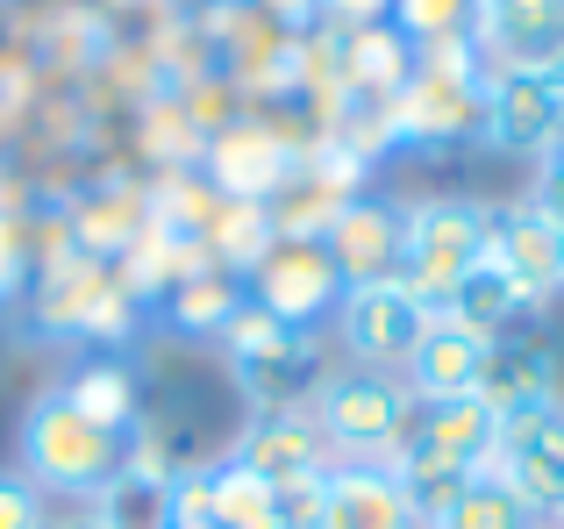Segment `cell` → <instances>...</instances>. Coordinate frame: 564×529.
<instances>
[{
	"label": "cell",
	"mask_w": 564,
	"mask_h": 529,
	"mask_svg": "<svg viewBox=\"0 0 564 529\" xmlns=\"http://www.w3.org/2000/svg\"><path fill=\"white\" fill-rule=\"evenodd\" d=\"M14 473L36 494H72V501H94L122 479V430L94 422L86 408H72L65 393H43L22 415V465Z\"/></svg>",
	"instance_id": "6da1fadb"
},
{
	"label": "cell",
	"mask_w": 564,
	"mask_h": 529,
	"mask_svg": "<svg viewBox=\"0 0 564 529\" xmlns=\"http://www.w3.org/2000/svg\"><path fill=\"white\" fill-rule=\"evenodd\" d=\"M336 465H386L414 422V393L393 373H336L315 387V415Z\"/></svg>",
	"instance_id": "7a4b0ae2"
},
{
	"label": "cell",
	"mask_w": 564,
	"mask_h": 529,
	"mask_svg": "<svg viewBox=\"0 0 564 529\" xmlns=\"http://www.w3.org/2000/svg\"><path fill=\"white\" fill-rule=\"evenodd\" d=\"M486 215L479 201H414L408 208V244H400V287L436 315L457 287L486 264Z\"/></svg>",
	"instance_id": "3957f363"
},
{
	"label": "cell",
	"mask_w": 564,
	"mask_h": 529,
	"mask_svg": "<svg viewBox=\"0 0 564 529\" xmlns=\"http://www.w3.org/2000/svg\"><path fill=\"white\" fill-rule=\"evenodd\" d=\"M486 473H494L536 522L543 516H564V401L500 422Z\"/></svg>",
	"instance_id": "277c9868"
},
{
	"label": "cell",
	"mask_w": 564,
	"mask_h": 529,
	"mask_svg": "<svg viewBox=\"0 0 564 529\" xmlns=\"http://www.w3.org/2000/svg\"><path fill=\"white\" fill-rule=\"evenodd\" d=\"M479 137L494 151L543 158L564 137V72H494L479 86Z\"/></svg>",
	"instance_id": "5b68a950"
},
{
	"label": "cell",
	"mask_w": 564,
	"mask_h": 529,
	"mask_svg": "<svg viewBox=\"0 0 564 529\" xmlns=\"http://www.w3.org/2000/svg\"><path fill=\"white\" fill-rule=\"evenodd\" d=\"M250 293H258V315L286 322V330H307V322L336 315V301H344V279H336V264L322 244H272V251H258L250 264Z\"/></svg>",
	"instance_id": "8992f818"
},
{
	"label": "cell",
	"mask_w": 564,
	"mask_h": 529,
	"mask_svg": "<svg viewBox=\"0 0 564 529\" xmlns=\"http://www.w3.org/2000/svg\"><path fill=\"white\" fill-rule=\"evenodd\" d=\"M329 322H336L344 350L365 365V373H393V365H408L414 336L429 330V307L414 301L400 279H386V287H350Z\"/></svg>",
	"instance_id": "52a82bcc"
},
{
	"label": "cell",
	"mask_w": 564,
	"mask_h": 529,
	"mask_svg": "<svg viewBox=\"0 0 564 529\" xmlns=\"http://www.w3.org/2000/svg\"><path fill=\"white\" fill-rule=\"evenodd\" d=\"M400 244H408V208H400V201H379V194L344 201V208L329 215V229H322V251H329L344 293L400 279Z\"/></svg>",
	"instance_id": "ba28073f"
},
{
	"label": "cell",
	"mask_w": 564,
	"mask_h": 529,
	"mask_svg": "<svg viewBox=\"0 0 564 529\" xmlns=\"http://www.w3.org/2000/svg\"><path fill=\"white\" fill-rule=\"evenodd\" d=\"M486 264H494L529 307L564 293V244H557V223L536 201H514V208L486 215Z\"/></svg>",
	"instance_id": "9c48e42d"
},
{
	"label": "cell",
	"mask_w": 564,
	"mask_h": 529,
	"mask_svg": "<svg viewBox=\"0 0 564 529\" xmlns=\"http://www.w3.org/2000/svg\"><path fill=\"white\" fill-rule=\"evenodd\" d=\"M229 465H243L250 479H264L272 494H286V487H315V479L329 473L336 458H329L322 430L301 415V408H264V415L250 422L243 436H236Z\"/></svg>",
	"instance_id": "30bf717a"
},
{
	"label": "cell",
	"mask_w": 564,
	"mask_h": 529,
	"mask_svg": "<svg viewBox=\"0 0 564 529\" xmlns=\"http://www.w3.org/2000/svg\"><path fill=\"white\" fill-rule=\"evenodd\" d=\"M486 358H494V336L465 330V322L451 315H429V330L414 336L408 365H400V387L414 393V401H465V393H479L486 379Z\"/></svg>",
	"instance_id": "8fae6325"
},
{
	"label": "cell",
	"mask_w": 564,
	"mask_h": 529,
	"mask_svg": "<svg viewBox=\"0 0 564 529\" xmlns=\"http://www.w3.org/2000/svg\"><path fill=\"white\" fill-rule=\"evenodd\" d=\"M479 36L500 72H564V0H479Z\"/></svg>",
	"instance_id": "7c38bea8"
},
{
	"label": "cell",
	"mask_w": 564,
	"mask_h": 529,
	"mask_svg": "<svg viewBox=\"0 0 564 529\" xmlns=\"http://www.w3.org/2000/svg\"><path fill=\"white\" fill-rule=\"evenodd\" d=\"M494 436H500V415L479 401V393H465V401H414V422H408L400 444L436 451V458L457 465V473H486Z\"/></svg>",
	"instance_id": "4fadbf2b"
},
{
	"label": "cell",
	"mask_w": 564,
	"mask_h": 529,
	"mask_svg": "<svg viewBox=\"0 0 564 529\" xmlns=\"http://www.w3.org/2000/svg\"><path fill=\"white\" fill-rule=\"evenodd\" d=\"M315 529H414V508L400 501L386 465H329Z\"/></svg>",
	"instance_id": "5bb4252c"
},
{
	"label": "cell",
	"mask_w": 564,
	"mask_h": 529,
	"mask_svg": "<svg viewBox=\"0 0 564 529\" xmlns=\"http://www.w3.org/2000/svg\"><path fill=\"white\" fill-rule=\"evenodd\" d=\"M479 401L494 408L500 422H508V415H529V408H551L557 401V350L536 344V336H500L494 358H486Z\"/></svg>",
	"instance_id": "9a60e30c"
},
{
	"label": "cell",
	"mask_w": 564,
	"mask_h": 529,
	"mask_svg": "<svg viewBox=\"0 0 564 529\" xmlns=\"http://www.w3.org/2000/svg\"><path fill=\"white\" fill-rule=\"evenodd\" d=\"M436 315H451V322H465V330H479V336H494V344H500V336H514V315H529V301L494 272V264H479V272H471L465 287L436 307Z\"/></svg>",
	"instance_id": "2e32d148"
},
{
	"label": "cell",
	"mask_w": 564,
	"mask_h": 529,
	"mask_svg": "<svg viewBox=\"0 0 564 529\" xmlns=\"http://www.w3.org/2000/svg\"><path fill=\"white\" fill-rule=\"evenodd\" d=\"M429 529H536V516H529V508L514 501L494 473H471L465 487H457V501L443 508Z\"/></svg>",
	"instance_id": "e0dca14e"
},
{
	"label": "cell",
	"mask_w": 564,
	"mask_h": 529,
	"mask_svg": "<svg viewBox=\"0 0 564 529\" xmlns=\"http://www.w3.org/2000/svg\"><path fill=\"white\" fill-rule=\"evenodd\" d=\"M207 516H215V529H264L272 522V487L264 479H250L243 465H207Z\"/></svg>",
	"instance_id": "ac0fdd59"
},
{
	"label": "cell",
	"mask_w": 564,
	"mask_h": 529,
	"mask_svg": "<svg viewBox=\"0 0 564 529\" xmlns=\"http://www.w3.org/2000/svg\"><path fill=\"white\" fill-rule=\"evenodd\" d=\"M393 22L414 43H443V36H465L479 22V0H393Z\"/></svg>",
	"instance_id": "d6986e66"
},
{
	"label": "cell",
	"mask_w": 564,
	"mask_h": 529,
	"mask_svg": "<svg viewBox=\"0 0 564 529\" xmlns=\"http://www.w3.org/2000/svg\"><path fill=\"white\" fill-rule=\"evenodd\" d=\"M65 401L86 408L94 422H108V430H129V408H137V393H129V379L115 373V365H94L79 387H65Z\"/></svg>",
	"instance_id": "ffe728a7"
},
{
	"label": "cell",
	"mask_w": 564,
	"mask_h": 529,
	"mask_svg": "<svg viewBox=\"0 0 564 529\" xmlns=\"http://www.w3.org/2000/svg\"><path fill=\"white\" fill-rule=\"evenodd\" d=\"M229 315H236L229 279H200V287L180 293V330H229Z\"/></svg>",
	"instance_id": "44dd1931"
},
{
	"label": "cell",
	"mask_w": 564,
	"mask_h": 529,
	"mask_svg": "<svg viewBox=\"0 0 564 529\" xmlns=\"http://www.w3.org/2000/svg\"><path fill=\"white\" fill-rule=\"evenodd\" d=\"M43 516H51L43 494L29 487L14 465H0V529H43Z\"/></svg>",
	"instance_id": "7402d4cb"
},
{
	"label": "cell",
	"mask_w": 564,
	"mask_h": 529,
	"mask_svg": "<svg viewBox=\"0 0 564 529\" xmlns=\"http://www.w3.org/2000/svg\"><path fill=\"white\" fill-rule=\"evenodd\" d=\"M536 208L543 215H564V137L536 158Z\"/></svg>",
	"instance_id": "603a6c76"
},
{
	"label": "cell",
	"mask_w": 564,
	"mask_h": 529,
	"mask_svg": "<svg viewBox=\"0 0 564 529\" xmlns=\"http://www.w3.org/2000/svg\"><path fill=\"white\" fill-rule=\"evenodd\" d=\"M65 529H108V522H100V516H86V522H65Z\"/></svg>",
	"instance_id": "cb8c5ba5"
},
{
	"label": "cell",
	"mask_w": 564,
	"mask_h": 529,
	"mask_svg": "<svg viewBox=\"0 0 564 529\" xmlns=\"http://www.w3.org/2000/svg\"><path fill=\"white\" fill-rule=\"evenodd\" d=\"M551 223H557V244H564V215H551Z\"/></svg>",
	"instance_id": "d4e9b609"
},
{
	"label": "cell",
	"mask_w": 564,
	"mask_h": 529,
	"mask_svg": "<svg viewBox=\"0 0 564 529\" xmlns=\"http://www.w3.org/2000/svg\"><path fill=\"white\" fill-rule=\"evenodd\" d=\"M557 529H564V516H557Z\"/></svg>",
	"instance_id": "484cf974"
}]
</instances>
